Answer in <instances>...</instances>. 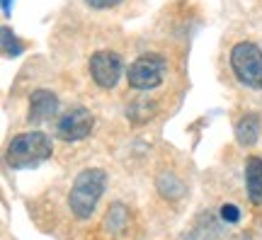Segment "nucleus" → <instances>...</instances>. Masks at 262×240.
I'll return each mask as SVG.
<instances>
[{
  "instance_id": "obj_1",
  "label": "nucleus",
  "mask_w": 262,
  "mask_h": 240,
  "mask_svg": "<svg viewBox=\"0 0 262 240\" xmlns=\"http://www.w3.org/2000/svg\"><path fill=\"white\" fill-rule=\"evenodd\" d=\"M51 139L44 131H27L19 134L8 143L5 150V163L12 170H27V167H37L51 158Z\"/></svg>"
},
{
  "instance_id": "obj_2",
  "label": "nucleus",
  "mask_w": 262,
  "mask_h": 240,
  "mask_svg": "<svg viewBox=\"0 0 262 240\" xmlns=\"http://www.w3.org/2000/svg\"><path fill=\"white\" fill-rule=\"evenodd\" d=\"M107 187V172L100 167H88L73 180L71 194H68V206L78 219H90L95 211V206L100 202V197L104 194Z\"/></svg>"
},
{
  "instance_id": "obj_3",
  "label": "nucleus",
  "mask_w": 262,
  "mask_h": 240,
  "mask_svg": "<svg viewBox=\"0 0 262 240\" xmlns=\"http://www.w3.org/2000/svg\"><path fill=\"white\" fill-rule=\"evenodd\" d=\"M231 71L250 90H262V49L253 41H241L231 49Z\"/></svg>"
},
{
  "instance_id": "obj_4",
  "label": "nucleus",
  "mask_w": 262,
  "mask_h": 240,
  "mask_svg": "<svg viewBox=\"0 0 262 240\" xmlns=\"http://www.w3.org/2000/svg\"><path fill=\"white\" fill-rule=\"evenodd\" d=\"M126 78L134 90H153L165 78V61L156 54H143L129 66Z\"/></svg>"
},
{
  "instance_id": "obj_5",
  "label": "nucleus",
  "mask_w": 262,
  "mask_h": 240,
  "mask_svg": "<svg viewBox=\"0 0 262 240\" xmlns=\"http://www.w3.org/2000/svg\"><path fill=\"white\" fill-rule=\"evenodd\" d=\"M93 114L90 110H85V107H71L68 112L61 114V119L56 124V136L61 141H83L90 136V131H93Z\"/></svg>"
},
{
  "instance_id": "obj_6",
  "label": "nucleus",
  "mask_w": 262,
  "mask_h": 240,
  "mask_svg": "<svg viewBox=\"0 0 262 240\" xmlns=\"http://www.w3.org/2000/svg\"><path fill=\"white\" fill-rule=\"evenodd\" d=\"M122 71H124V63L119 54H114V51H95L93 58H90V75H93V80L100 88L104 90H110L114 85L119 83V78H122Z\"/></svg>"
},
{
  "instance_id": "obj_7",
  "label": "nucleus",
  "mask_w": 262,
  "mask_h": 240,
  "mask_svg": "<svg viewBox=\"0 0 262 240\" xmlns=\"http://www.w3.org/2000/svg\"><path fill=\"white\" fill-rule=\"evenodd\" d=\"M58 112V97L47 88H39L29 97V124H44V121L54 119Z\"/></svg>"
},
{
  "instance_id": "obj_8",
  "label": "nucleus",
  "mask_w": 262,
  "mask_h": 240,
  "mask_svg": "<svg viewBox=\"0 0 262 240\" xmlns=\"http://www.w3.org/2000/svg\"><path fill=\"white\" fill-rule=\"evenodd\" d=\"M260 129H262L260 117H257L255 112H248V114H243V117L238 119V124H235V141L245 148L255 146L257 139H260Z\"/></svg>"
},
{
  "instance_id": "obj_9",
  "label": "nucleus",
  "mask_w": 262,
  "mask_h": 240,
  "mask_svg": "<svg viewBox=\"0 0 262 240\" xmlns=\"http://www.w3.org/2000/svg\"><path fill=\"white\" fill-rule=\"evenodd\" d=\"M245 187L253 204H262V158L250 156L245 160Z\"/></svg>"
},
{
  "instance_id": "obj_10",
  "label": "nucleus",
  "mask_w": 262,
  "mask_h": 240,
  "mask_svg": "<svg viewBox=\"0 0 262 240\" xmlns=\"http://www.w3.org/2000/svg\"><path fill=\"white\" fill-rule=\"evenodd\" d=\"M102 226L112 233V235L122 233L124 228L129 226V211H126V206H124V204H112L110 211H107V216H104Z\"/></svg>"
},
{
  "instance_id": "obj_11",
  "label": "nucleus",
  "mask_w": 262,
  "mask_h": 240,
  "mask_svg": "<svg viewBox=\"0 0 262 240\" xmlns=\"http://www.w3.org/2000/svg\"><path fill=\"white\" fill-rule=\"evenodd\" d=\"M156 185H158V192L163 194L165 199H170V202H175V199H180V197L185 194L182 180H180L178 175H172V172H160Z\"/></svg>"
},
{
  "instance_id": "obj_12",
  "label": "nucleus",
  "mask_w": 262,
  "mask_h": 240,
  "mask_svg": "<svg viewBox=\"0 0 262 240\" xmlns=\"http://www.w3.org/2000/svg\"><path fill=\"white\" fill-rule=\"evenodd\" d=\"M0 37H3V51H5V56H19L22 54V44L17 41V37L12 34V29L10 27L0 29Z\"/></svg>"
},
{
  "instance_id": "obj_13",
  "label": "nucleus",
  "mask_w": 262,
  "mask_h": 240,
  "mask_svg": "<svg viewBox=\"0 0 262 240\" xmlns=\"http://www.w3.org/2000/svg\"><path fill=\"white\" fill-rule=\"evenodd\" d=\"M221 219L226 223H238L241 221V209L235 206V204H224L221 206Z\"/></svg>"
},
{
  "instance_id": "obj_14",
  "label": "nucleus",
  "mask_w": 262,
  "mask_h": 240,
  "mask_svg": "<svg viewBox=\"0 0 262 240\" xmlns=\"http://www.w3.org/2000/svg\"><path fill=\"white\" fill-rule=\"evenodd\" d=\"M85 3L95 10H110V8H117L122 0H85Z\"/></svg>"
},
{
  "instance_id": "obj_15",
  "label": "nucleus",
  "mask_w": 262,
  "mask_h": 240,
  "mask_svg": "<svg viewBox=\"0 0 262 240\" xmlns=\"http://www.w3.org/2000/svg\"><path fill=\"white\" fill-rule=\"evenodd\" d=\"M3 10H5V15H10V0H3Z\"/></svg>"
}]
</instances>
